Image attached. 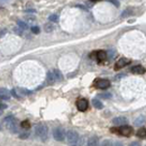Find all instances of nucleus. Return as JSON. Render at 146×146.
Instances as JSON below:
<instances>
[{
  "label": "nucleus",
  "mask_w": 146,
  "mask_h": 146,
  "mask_svg": "<svg viewBox=\"0 0 146 146\" xmlns=\"http://www.w3.org/2000/svg\"><path fill=\"white\" fill-rule=\"evenodd\" d=\"M3 124H5V126L8 128L11 133H14V134H17L19 133V125H18V120L14 117V116H11V115H9V116H7L5 119H3Z\"/></svg>",
  "instance_id": "1"
},
{
  "label": "nucleus",
  "mask_w": 146,
  "mask_h": 146,
  "mask_svg": "<svg viewBox=\"0 0 146 146\" xmlns=\"http://www.w3.org/2000/svg\"><path fill=\"white\" fill-rule=\"evenodd\" d=\"M110 131L115 133V134H118V135H121V136H125V137H129V136L133 135L134 128L131 126H128V125H123V126H119V127L111 128Z\"/></svg>",
  "instance_id": "2"
},
{
  "label": "nucleus",
  "mask_w": 146,
  "mask_h": 146,
  "mask_svg": "<svg viewBox=\"0 0 146 146\" xmlns=\"http://www.w3.org/2000/svg\"><path fill=\"white\" fill-rule=\"evenodd\" d=\"M35 135L39 139L45 142L48 138V127L45 124H38L35 126Z\"/></svg>",
  "instance_id": "3"
},
{
  "label": "nucleus",
  "mask_w": 146,
  "mask_h": 146,
  "mask_svg": "<svg viewBox=\"0 0 146 146\" xmlns=\"http://www.w3.org/2000/svg\"><path fill=\"white\" fill-rule=\"evenodd\" d=\"M93 86H94V88H97V89H102V90H105V89H107V88L110 87V81L107 80V79H97V80L94 81Z\"/></svg>",
  "instance_id": "4"
},
{
  "label": "nucleus",
  "mask_w": 146,
  "mask_h": 146,
  "mask_svg": "<svg viewBox=\"0 0 146 146\" xmlns=\"http://www.w3.org/2000/svg\"><path fill=\"white\" fill-rule=\"evenodd\" d=\"M65 136H66V141L69 143V145L72 146L78 139H79V134L75 131V130H69L68 133H65Z\"/></svg>",
  "instance_id": "5"
},
{
  "label": "nucleus",
  "mask_w": 146,
  "mask_h": 146,
  "mask_svg": "<svg viewBox=\"0 0 146 146\" xmlns=\"http://www.w3.org/2000/svg\"><path fill=\"white\" fill-rule=\"evenodd\" d=\"M53 137H54L56 141H58V142L64 141V138H65V131H64V129L61 127L54 128L53 129Z\"/></svg>",
  "instance_id": "6"
},
{
  "label": "nucleus",
  "mask_w": 146,
  "mask_h": 146,
  "mask_svg": "<svg viewBox=\"0 0 146 146\" xmlns=\"http://www.w3.org/2000/svg\"><path fill=\"white\" fill-rule=\"evenodd\" d=\"M130 62H131V61H130L129 58L121 57V58H119V60L116 62V64H115V69H116V70H120V69H123V68L127 66Z\"/></svg>",
  "instance_id": "7"
},
{
  "label": "nucleus",
  "mask_w": 146,
  "mask_h": 146,
  "mask_svg": "<svg viewBox=\"0 0 146 146\" xmlns=\"http://www.w3.org/2000/svg\"><path fill=\"white\" fill-rule=\"evenodd\" d=\"M88 107H89V102H88L87 99L81 98V99H79V100L76 101V108H78V110H80V111H86V110L88 109Z\"/></svg>",
  "instance_id": "8"
},
{
  "label": "nucleus",
  "mask_w": 146,
  "mask_h": 146,
  "mask_svg": "<svg viewBox=\"0 0 146 146\" xmlns=\"http://www.w3.org/2000/svg\"><path fill=\"white\" fill-rule=\"evenodd\" d=\"M94 58L98 61V62H104L107 60V52L105 51H97L96 55H94Z\"/></svg>",
  "instance_id": "9"
},
{
  "label": "nucleus",
  "mask_w": 146,
  "mask_h": 146,
  "mask_svg": "<svg viewBox=\"0 0 146 146\" xmlns=\"http://www.w3.org/2000/svg\"><path fill=\"white\" fill-rule=\"evenodd\" d=\"M127 118L125 117H116L112 119V124L116 125V126H123V125H126L127 124Z\"/></svg>",
  "instance_id": "10"
},
{
  "label": "nucleus",
  "mask_w": 146,
  "mask_h": 146,
  "mask_svg": "<svg viewBox=\"0 0 146 146\" xmlns=\"http://www.w3.org/2000/svg\"><path fill=\"white\" fill-rule=\"evenodd\" d=\"M10 99V91L6 88H0V100H9Z\"/></svg>",
  "instance_id": "11"
},
{
  "label": "nucleus",
  "mask_w": 146,
  "mask_h": 146,
  "mask_svg": "<svg viewBox=\"0 0 146 146\" xmlns=\"http://www.w3.org/2000/svg\"><path fill=\"white\" fill-rule=\"evenodd\" d=\"M130 72L134 74H143V73H145V69L142 65H135L130 69Z\"/></svg>",
  "instance_id": "12"
},
{
  "label": "nucleus",
  "mask_w": 146,
  "mask_h": 146,
  "mask_svg": "<svg viewBox=\"0 0 146 146\" xmlns=\"http://www.w3.org/2000/svg\"><path fill=\"white\" fill-rule=\"evenodd\" d=\"M15 92H16V94L18 96V98L20 96H28V94H31L32 91H29V90H27V89H25V88H16V89H14Z\"/></svg>",
  "instance_id": "13"
},
{
  "label": "nucleus",
  "mask_w": 146,
  "mask_h": 146,
  "mask_svg": "<svg viewBox=\"0 0 146 146\" xmlns=\"http://www.w3.org/2000/svg\"><path fill=\"white\" fill-rule=\"evenodd\" d=\"M87 146H99V138L97 136H92L88 139Z\"/></svg>",
  "instance_id": "14"
},
{
  "label": "nucleus",
  "mask_w": 146,
  "mask_h": 146,
  "mask_svg": "<svg viewBox=\"0 0 146 146\" xmlns=\"http://www.w3.org/2000/svg\"><path fill=\"white\" fill-rule=\"evenodd\" d=\"M46 82H47L48 84H53V83L56 82L53 72H51V71H50V72H47V75H46Z\"/></svg>",
  "instance_id": "15"
},
{
  "label": "nucleus",
  "mask_w": 146,
  "mask_h": 146,
  "mask_svg": "<svg viewBox=\"0 0 146 146\" xmlns=\"http://www.w3.org/2000/svg\"><path fill=\"white\" fill-rule=\"evenodd\" d=\"M53 72V74H54V76H55V80L56 81H62L63 80V74H62V72L60 71V70H53L52 71Z\"/></svg>",
  "instance_id": "16"
},
{
  "label": "nucleus",
  "mask_w": 146,
  "mask_h": 146,
  "mask_svg": "<svg viewBox=\"0 0 146 146\" xmlns=\"http://www.w3.org/2000/svg\"><path fill=\"white\" fill-rule=\"evenodd\" d=\"M144 123H145V116H144V115H142V116H139V117L135 120V123H134V124H135V126L139 127V126H141V125H143Z\"/></svg>",
  "instance_id": "17"
},
{
  "label": "nucleus",
  "mask_w": 146,
  "mask_h": 146,
  "mask_svg": "<svg viewBox=\"0 0 146 146\" xmlns=\"http://www.w3.org/2000/svg\"><path fill=\"white\" fill-rule=\"evenodd\" d=\"M44 29H45V32H46V33H51V32H53V31H54V25H53V24L50 21V23L45 24Z\"/></svg>",
  "instance_id": "18"
},
{
  "label": "nucleus",
  "mask_w": 146,
  "mask_h": 146,
  "mask_svg": "<svg viewBox=\"0 0 146 146\" xmlns=\"http://www.w3.org/2000/svg\"><path fill=\"white\" fill-rule=\"evenodd\" d=\"M92 104H93L94 108H97V109H102V108H104L102 102H101L100 100H98V99H93V100H92Z\"/></svg>",
  "instance_id": "19"
},
{
  "label": "nucleus",
  "mask_w": 146,
  "mask_h": 146,
  "mask_svg": "<svg viewBox=\"0 0 146 146\" xmlns=\"http://www.w3.org/2000/svg\"><path fill=\"white\" fill-rule=\"evenodd\" d=\"M20 128L21 129H24V130H28L29 128H31V123L28 121V120H24V121H21L20 123Z\"/></svg>",
  "instance_id": "20"
},
{
  "label": "nucleus",
  "mask_w": 146,
  "mask_h": 146,
  "mask_svg": "<svg viewBox=\"0 0 146 146\" xmlns=\"http://www.w3.org/2000/svg\"><path fill=\"white\" fill-rule=\"evenodd\" d=\"M137 137H139V138H145V136H146V134H145V128L144 127H142V128H139L138 129V131H137Z\"/></svg>",
  "instance_id": "21"
},
{
  "label": "nucleus",
  "mask_w": 146,
  "mask_h": 146,
  "mask_svg": "<svg viewBox=\"0 0 146 146\" xmlns=\"http://www.w3.org/2000/svg\"><path fill=\"white\" fill-rule=\"evenodd\" d=\"M17 24H18L19 28L21 29V31H26L27 28H28V25L25 23V21H21V20H18L17 21Z\"/></svg>",
  "instance_id": "22"
},
{
  "label": "nucleus",
  "mask_w": 146,
  "mask_h": 146,
  "mask_svg": "<svg viewBox=\"0 0 146 146\" xmlns=\"http://www.w3.org/2000/svg\"><path fill=\"white\" fill-rule=\"evenodd\" d=\"M29 131L28 130H24L23 133H20L19 134V138H21V139H26V138H28L29 137Z\"/></svg>",
  "instance_id": "23"
},
{
  "label": "nucleus",
  "mask_w": 146,
  "mask_h": 146,
  "mask_svg": "<svg viewBox=\"0 0 146 146\" xmlns=\"http://www.w3.org/2000/svg\"><path fill=\"white\" fill-rule=\"evenodd\" d=\"M82 145H83V138L82 137H79V139L72 146H82Z\"/></svg>",
  "instance_id": "24"
},
{
  "label": "nucleus",
  "mask_w": 146,
  "mask_h": 146,
  "mask_svg": "<svg viewBox=\"0 0 146 146\" xmlns=\"http://www.w3.org/2000/svg\"><path fill=\"white\" fill-rule=\"evenodd\" d=\"M57 19H58V16L57 15H51L50 17H48V20L50 21H52V23H55V21H57Z\"/></svg>",
  "instance_id": "25"
},
{
  "label": "nucleus",
  "mask_w": 146,
  "mask_h": 146,
  "mask_svg": "<svg viewBox=\"0 0 146 146\" xmlns=\"http://www.w3.org/2000/svg\"><path fill=\"white\" fill-rule=\"evenodd\" d=\"M130 15H131V11L129 9H127V10L124 11V14H121V18H126V17L130 16Z\"/></svg>",
  "instance_id": "26"
},
{
  "label": "nucleus",
  "mask_w": 146,
  "mask_h": 146,
  "mask_svg": "<svg viewBox=\"0 0 146 146\" xmlns=\"http://www.w3.org/2000/svg\"><path fill=\"white\" fill-rule=\"evenodd\" d=\"M101 146H112V142L109 141V139H106V141H104V142H102Z\"/></svg>",
  "instance_id": "27"
},
{
  "label": "nucleus",
  "mask_w": 146,
  "mask_h": 146,
  "mask_svg": "<svg viewBox=\"0 0 146 146\" xmlns=\"http://www.w3.org/2000/svg\"><path fill=\"white\" fill-rule=\"evenodd\" d=\"M32 33L33 34H39V27H37V26L32 27Z\"/></svg>",
  "instance_id": "28"
},
{
  "label": "nucleus",
  "mask_w": 146,
  "mask_h": 146,
  "mask_svg": "<svg viewBox=\"0 0 146 146\" xmlns=\"http://www.w3.org/2000/svg\"><path fill=\"white\" fill-rule=\"evenodd\" d=\"M99 97H101V98H105V99H109V98H110V93H102V94H99Z\"/></svg>",
  "instance_id": "29"
},
{
  "label": "nucleus",
  "mask_w": 146,
  "mask_h": 146,
  "mask_svg": "<svg viewBox=\"0 0 146 146\" xmlns=\"http://www.w3.org/2000/svg\"><path fill=\"white\" fill-rule=\"evenodd\" d=\"M110 2H111V3H113L116 7H119V2H118L117 0H110Z\"/></svg>",
  "instance_id": "30"
},
{
  "label": "nucleus",
  "mask_w": 146,
  "mask_h": 146,
  "mask_svg": "<svg viewBox=\"0 0 146 146\" xmlns=\"http://www.w3.org/2000/svg\"><path fill=\"white\" fill-rule=\"evenodd\" d=\"M129 146H141V144L138 142H133L131 144H129Z\"/></svg>",
  "instance_id": "31"
},
{
  "label": "nucleus",
  "mask_w": 146,
  "mask_h": 146,
  "mask_svg": "<svg viewBox=\"0 0 146 146\" xmlns=\"http://www.w3.org/2000/svg\"><path fill=\"white\" fill-rule=\"evenodd\" d=\"M14 32H16V33H17L18 35H21V29H20V28H16V29H15Z\"/></svg>",
  "instance_id": "32"
},
{
  "label": "nucleus",
  "mask_w": 146,
  "mask_h": 146,
  "mask_svg": "<svg viewBox=\"0 0 146 146\" xmlns=\"http://www.w3.org/2000/svg\"><path fill=\"white\" fill-rule=\"evenodd\" d=\"M5 108H7V106H6V105H3L2 102H0V110L5 109Z\"/></svg>",
  "instance_id": "33"
},
{
  "label": "nucleus",
  "mask_w": 146,
  "mask_h": 146,
  "mask_svg": "<svg viewBox=\"0 0 146 146\" xmlns=\"http://www.w3.org/2000/svg\"><path fill=\"white\" fill-rule=\"evenodd\" d=\"M112 146H124V145H123V143H120V142H116Z\"/></svg>",
  "instance_id": "34"
},
{
  "label": "nucleus",
  "mask_w": 146,
  "mask_h": 146,
  "mask_svg": "<svg viewBox=\"0 0 146 146\" xmlns=\"http://www.w3.org/2000/svg\"><path fill=\"white\" fill-rule=\"evenodd\" d=\"M26 13H28V14H34V13H35V9H33V10H32V9L26 10Z\"/></svg>",
  "instance_id": "35"
},
{
  "label": "nucleus",
  "mask_w": 146,
  "mask_h": 146,
  "mask_svg": "<svg viewBox=\"0 0 146 146\" xmlns=\"http://www.w3.org/2000/svg\"><path fill=\"white\" fill-rule=\"evenodd\" d=\"M90 1H92V2H97V1H100V0H90Z\"/></svg>",
  "instance_id": "36"
}]
</instances>
